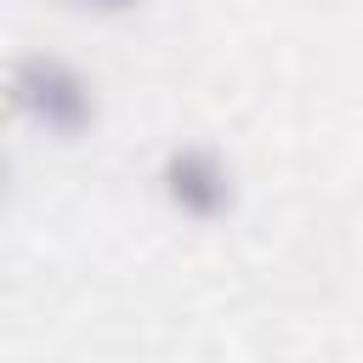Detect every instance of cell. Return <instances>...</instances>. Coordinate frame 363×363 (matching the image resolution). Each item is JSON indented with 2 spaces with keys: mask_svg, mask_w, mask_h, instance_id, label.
<instances>
[{
  "mask_svg": "<svg viewBox=\"0 0 363 363\" xmlns=\"http://www.w3.org/2000/svg\"><path fill=\"white\" fill-rule=\"evenodd\" d=\"M68 11H79V17H130V11H142V0H62Z\"/></svg>",
  "mask_w": 363,
  "mask_h": 363,
  "instance_id": "obj_3",
  "label": "cell"
},
{
  "mask_svg": "<svg viewBox=\"0 0 363 363\" xmlns=\"http://www.w3.org/2000/svg\"><path fill=\"white\" fill-rule=\"evenodd\" d=\"M153 187H159L164 210H176L182 221H221L233 210V199H238L233 164L210 142H170L159 153Z\"/></svg>",
  "mask_w": 363,
  "mask_h": 363,
  "instance_id": "obj_2",
  "label": "cell"
},
{
  "mask_svg": "<svg viewBox=\"0 0 363 363\" xmlns=\"http://www.w3.org/2000/svg\"><path fill=\"white\" fill-rule=\"evenodd\" d=\"M6 102H11V119L45 142H79L96 125V79L74 57L45 45L23 51L6 68Z\"/></svg>",
  "mask_w": 363,
  "mask_h": 363,
  "instance_id": "obj_1",
  "label": "cell"
}]
</instances>
